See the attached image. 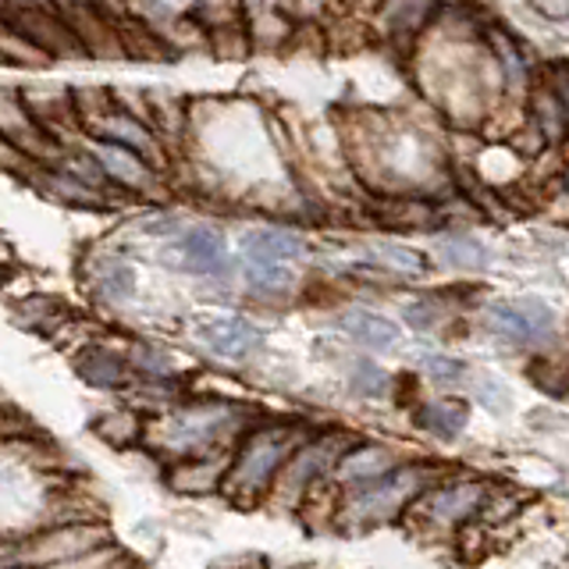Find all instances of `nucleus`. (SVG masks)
Masks as SVG:
<instances>
[{"mask_svg":"<svg viewBox=\"0 0 569 569\" xmlns=\"http://www.w3.org/2000/svg\"><path fill=\"white\" fill-rule=\"evenodd\" d=\"M239 260H242L246 281L257 284V289H263V292H284L292 284V278H296L289 263H278V260L263 257V253H257V249H249V246H242Z\"/></svg>","mask_w":569,"mask_h":569,"instance_id":"ddd939ff","label":"nucleus"},{"mask_svg":"<svg viewBox=\"0 0 569 569\" xmlns=\"http://www.w3.org/2000/svg\"><path fill=\"white\" fill-rule=\"evenodd\" d=\"M289 452H292V435H284V431L253 435L242 445V452L236 462H231V470L224 473V491H231L236 498L260 495L267 485H271L274 470L281 467Z\"/></svg>","mask_w":569,"mask_h":569,"instance_id":"f03ea898","label":"nucleus"},{"mask_svg":"<svg viewBox=\"0 0 569 569\" xmlns=\"http://www.w3.org/2000/svg\"><path fill=\"white\" fill-rule=\"evenodd\" d=\"M79 373L89 385H100V388H114L124 381V360L114 352H86Z\"/></svg>","mask_w":569,"mask_h":569,"instance_id":"f3484780","label":"nucleus"},{"mask_svg":"<svg viewBox=\"0 0 569 569\" xmlns=\"http://www.w3.org/2000/svg\"><path fill=\"white\" fill-rule=\"evenodd\" d=\"M196 338H200V346L218 356V360H246L249 352L260 349V331L249 325L246 317H236V313H210L203 317L200 325H196Z\"/></svg>","mask_w":569,"mask_h":569,"instance_id":"39448f33","label":"nucleus"},{"mask_svg":"<svg viewBox=\"0 0 569 569\" xmlns=\"http://www.w3.org/2000/svg\"><path fill=\"white\" fill-rule=\"evenodd\" d=\"M385 385V373L378 367H370L363 363L360 370H356V378H352V388H360V391H378Z\"/></svg>","mask_w":569,"mask_h":569,"instance_id":"5701e85b","label":"nucleus"},{"mask_svg":"<svg viewBox=\"0 0 569 569\" xmlns=\"http://www.w3.org/2000/svg\"><path fill=\"white\" fill-rule=\"evenodd\" d=\"M413 485H417V473L385 477V480H378V488H370L367 495L356 498L352 512H360V516H385V512L396 509L409 491H413Z\"/></svg>","mask_w":569,"mask_h":569,"instance_id":"f8f14e48","label":"nucleus"},{"mask_svg":"<svg viewBox=\"0 0 569 569\" xmlns=\"http://www.w3.org/2000/svg\"><path fill=\"white\" fill-rule=\"evenodd\" d=\"M417 363L423 367L427 378H431V381H445V385L459 381L462 370H467L459 360H452V356H441V352H423V356H417Z\"/></svg>","mask_w":569,"mask_h":569,"instance_id":"412c9836","label":"nucleus"},{"mask_svg":"<svg viewBox=\"0 0 569 569\" xmlns=\"http://www.w3.org/2000/svg\"><path fill=\"white\" fill-rule=\"evenodd\" d=\"M435 249L445 263L462 267V271H485L488 267V249L470 236H445L435 242Z\"/></svg>","mask_w":569,"mask_h":569,"instance_id":"2eb2a0df","label":"nucleus"},{"mask_svg":"<svg viewBox=\"0 0 569 569\" xmlns=\"http://www.w3.org/2000/svg\"><path fill=\"white\" fill-rule=\"evenodd\" d=\"M107 541V533L100 527H61L47 533V538L26 545L22 559L32 566H53V562H76L82 556H93L100 545Z\"/></svg>","mask_w":569,"mask_h":569,"instance_id":"423d86ee","label":"nucleus"},{"mask_svg":"<svg viewBox=\"0 0 569 569\" xmlns=\"http://www.w3.org/2000/svg\"><path fill=\"white\" fill-rule=\"evenodd\" d=\"M488 328L512 342H538L556 328V313L541 299H502L488 307Z\"/></svg>","mask_w":569,"mask_h":569,"instance_id":"20e7f679","label":"nucleus"},{"mask_svg":"<svg viewBox=\"0 0 569 569\" xmlns=\"http://www.w3.org/2000/svg\"><path fill=\"white\" fill-rule=\"evenodd\" d=\"M93 157L100 160L103 174H107V178H114L118 186L142 189V186L150 182L147 160H142L139 153H132V150H121V147H114V142H100V147L93 150Z\"/></svg>","mask_w":569,"mask_h":569,"instance_id":"6e6552de","label":"nucleus"},{"mask_svg":"<svg viewBox=\"0 0 569 569\" xmlns=\"http://www.w3.org/2000/svg\"><path fill=\"white\" fill-rule=\"evenodd\" d=\"M224 470V462H192L182 473H174V488H186V491H203L210 485H218V473Z\"/></svg>","mask_w":569,"mask_h":569,"instance_id":"aec40b11","label":"nucleus"},{"mask_svg":"<svg viewBox=\"0 0 569 569\" xmlns=\"http://www.w3.org/2000/svg\"><path fill=\"white\" fill-rule=\"evenodd\" d=\"M335 445L338 438H328V441H320V445H310V449H302L296 459H292V467H289V488L302 485V480H310L313 473H320L331 462V452H335Z\"/></svg>","mask_w":569,"mask_h":569,"instance_id":"6ab92c4d","label":"nucleus"},{"mask_svg":"<svg viewBox=\"0 0 569 569\" xmlns=\"http://www.w3.org/2000/svg\"><path fill=\"white\" fill-rule=\"evenodd\" d=\"M381 253H385V260H391L396 267H402V271H427V260L420 257V253H413V249H406V246H391V242H385L381 246Z\"/></svg>","mask_w":569,"mask_h":569,"instance_id":"4be33fe9","label":"nucleus"},{"mask_svg":"<svg viewBox=\"0 0 569 569\" xmlns=\"http://www.w3.org/2000/svg\"><path fill=\"white\" fill-rule=\"evenodd\" d=\"M342 331H349L356 342H363L367 349H391L399 342V328L391 325L388 317L381 313H370V310H349L342 313Z\"/></svg>","mask_w":569,"mask_h":569,"instance_id":"9d476101","label":"nucleus"},{"mask_svg":"<svg viewBox=\"0 0 569 569\" xmlns=\"http://www.w3.org/2000/svg\"><path fill=\"white\" fill-rule=\"evenodd\" d=\"M420 427H427L438 438H456L462 427H467V406L456 399H441V402H427L420 409Z\"/></svg>","mask_w":569,"mask_h":569,"instance_id":"4468645a","label":"nucleus"},{"mask_svg":"<svg viewBox=\"0 0 569 569\" xmlns=\"http://www.w3.org/2000/svg\"><path fill=\"white\" fill-rule=\"evenodd\" d=\"M231 423H236V409L231 406H221V402L189 406V409H178V413L153 423L150 441L160 452L192 456V452L210 449L213 441H221L231 431Z\"/></svg>","mask_w":569,"mask_h":569,"instance_id":"f257e3e1","label":"nucleus"},{"mask_svg":"<svg viewBox=\"0 0 569 569\" xmlns=\"http://www.w3.org/2000/svg\"><path fill=\"white\" fill-rule=\"evenodd\" d=\"M97 289H100L103 299H111V302L132 299V292H136V271H132V263H124L121 257L103 260L100 271H97Z\"/></svg>","mask_w":569,"mask_h":569,"instance_id":"dca6fc26","label":"nucleus"},{"mask_svg":"<svg viewBox=\"0 0 569 569\" xmlns=\"http://www.w3.org/2000/svg\"><path fill=\"white\" fill-rule=\"evenodd\" d=\"M396 467V456L381 445H367V449L346 452L342 462H338V473L349 485H370V480H385V473Z\"/></svg>","mask_w":569,"mask_h":569,"instance_id":"9b49d317","label":"nucleus"},{"mask_svg":"<svg viewBox=\"0 0 569 569\" xmlns=\"http://www.w3.org/2000/svg\"><path fill=\"white\" fill-rule=\"evenodd\" d=\"M0 139H8L11 147L29 150V153H50L47 129L29 114L22 97L8 93V89H0Z\"/></svg>","mask_w":569,"mask_h":569,"instance_id":"0eeeda50","label":"nucleus"},{"mask_svg":"<svg viewBox=\"0 0 569 569\" xmlns=\"http://www.w3.org/2000/svg\"><path fill=\"white\" fill-rule=\"evenodd\" d=\"M242 246L257 249V253L271 257L278 263H289V267L307 257V239L292 228H260V231H253V236H246Z\"/></svg>","mask_w":569,"mask_h":569,"instance_id":"1a4fd4ad","label":"nucleus"},{"mask_svg":"<svg viewBox=\"0 0 569 569\" xmlns=\"http://www.w3.org/2000/svg\"><path fill=\"white\" fill-rule=\"evenodd\" d=\"M477 502H480V488L456 485V488L431 495V516H438V520H456V516H467Z\"/></svg>","mask_w":569,"mask_h":569,"instance_id":"a211bd4d","label":"nucleus"},{"mask_svg":"<svg viewBox=\"0 0 569 569\" xmlns=\"http://www.w3.org/2000/svg\"><path fill=\"white\" fill-rule=\"evenodd\" d=\"M174 263L189 274H203V278H224L231 257H228V239L218 228L210 224H192L186 228L178 242L171 246Z\"/></svg>","mask_w":569,"mask_h":569,"instance_id":"7ed1b4c3","label":"nucleus"}]
</instances>
